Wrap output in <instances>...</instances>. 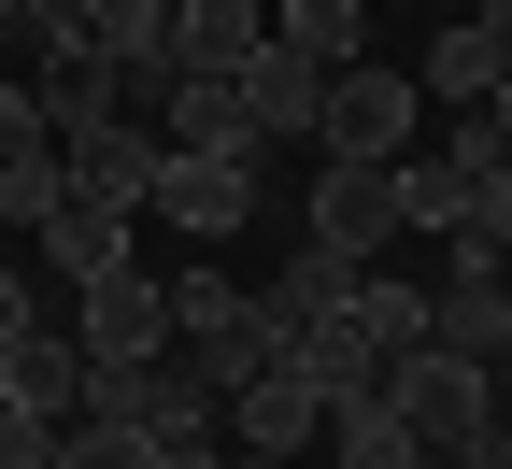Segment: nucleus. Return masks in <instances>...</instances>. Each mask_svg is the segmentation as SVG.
<instances>
[{"label":"nucleus","mask_w":512,"mask_h":469,"mask_svg":"<svg viewBox=\"0 0 512 469\" xmlns=\"http://www.w3.org/2000/svg\"><path fill=\"white\" fill-rule=\"evenodd\" d=\"M356 299V256H328V242H285V271L256 285V313H285V327H328Z\"/></svg>","instance_id":"obj_18"},{"label":"nucleus","mask_w":512,"mask_h":469,"mask_svg":"<svg viewBox=\"0 0 512 469\" xmlns=\"http://www.w3.org/2000/svg\"><path fill=\"white\" fill-rule=\"evenodd\" d=\"M271 43V0H171V72H242Z\"/></svg>","instance_id":"obj_14"},{"label":"nucleus","mask_w":512,"mask_h":469,"mask_svg":"<svg viewBox=\"0 0 512 469\" xmlns=\"http://www.w3.org/2000/svg\"><path fill=\"white\" fill-rule=\"evenodd\" d=\"M15 15H29V0H0V43H15Z\"/></svg>","instance_id":"obj_28"},{"label":"nucleus","mask_w":512,"mask_h":469,"mask_svg":"<svg viewBox=\"0 0 512 469\" xmlns=\"http://www.w3.org/2000/svg\"><path fill=\"white\" fill-rule=\"evenodd\" d=\"M313 455H328V469H441L384 384H370V398H328V441H313Z\"/></svg>","instance_id":"obj_12"},{"label":"nucleus","mask_w":512,"mask_h":469,"mask_svg":"<svg viewBox=\"0 0 512 469\" xmlns=\"http://www.w3.org/2000/svg\"><path fill=\"white\" fill-rule=\"evenodd\" d=\"M370 15H384V0H370Z\"/></svg>","instance_id":"obj_30"},{"label":"nucleus","mask_w":512,"mask_h":469,"mask_svg":"<svg viewBox=\"0 0 512 469\" xmlns=\"http://www.w3.org/2000/svg\"><path fill=\"white\" fill-rule=\"evenodd\" d=\"M498 72H512V57H498V29H484V15H441V29H427L413 100H427V114H484V86H498Z\"/></svg>","instance_id":"obj_11"},{"label":"nucleus","mask_w":512,"mask_h":469,"mask_svg":"<svg viewBox=\"0 0 512 469\" xmlns=\"http://www.w3.org/2000/svg\"><path fill=\"white\" fill-rule=\"evenodd\" d=\"M0 413H43V427H72V413H86V356H72V327L0 342Z\"/></svg>","instance_id":"obj_9"},{"label":"nucleus","mask_w":512,"mask_h":469,"mask_svg":"<svg viewBox=\"0 0 512 469\" xmlns=\"http://www.w3.org/2000/svg\"><path fill=\"white\" fill-rule=\"evenodd\" d=\"M242 299H256V285L228 271V256H185V271H171V356H185V342H214Z\"/></svg>","instance_id":"obj_20"},{"label":"nucleus","mask_w":512,"mask_h":469,"mask_svg":"<svg viewBox=\"0 0 512 469\" xmlns=\"http://www.w3.org/2000/svg\"><path fill=\"white\" fill-rule=\"evenodd\" d=\"M384 185H399V242H456V228H470V185H484V171H456L441 143H413V157L384 171Z\"/></svg>","instance_id":"obj_15"},{"label":"nucleus","mask_w":512,"mask_h":469,"mask_svg":"<svg viewBox=\"0 0 512 469\" xmlns=\"http://www.w3.org/2000/svg\"><path fill=\"white\" fill-rule=\"evenodd\" d=\"M29 242H43V271H57V285H100L114 256H143V214H114V199H57Z\"/></svg>","instance_id":"obj_10"},{"label":"nucleus","mask_w":512,"mask_h":469,"mask_svg":"<svg viewBox=\"0 0 512 469\" xmlns=\"http://www.w3.org/2000/svg\"><path fill=\"white\" fill-rule=\"evenodd\" d=\"M413 143H427V100H413V72H384V57H356V72H328V114H313V157L399 171Z\"/></svg>","instance_id":"obj_1"},{"label":"nucleus","mask_w":512,"mask_h":469,"mask_svg":"<svg viewBox=\"0 0 512 469\" xmlns=\"http://www.w3.org/2000/svg\"><path fill=\"white\" fill-rule=\"evenodd\" d=\"M29 143H43V100H29L15 72H0V157H29Z\"/></svg>","instance_id":"obj_25"},{"label":"nucleus","mask_w":512,"mask_h":469,"mask_svg":"<svg viewBox=\"0 0 512 469\" xmlns=\"http://www.w3.org/2000/svg\"><path fill=\"white\" fill-rule=\"evenodd\" d=\"M157 128L143 114H114V128H72V143H57V171H72V199H114V214H143V199H157Z\"/></svg>","instance_id":"obj_8"},{"label":"nucleus","mask_w":512,"mask_h":469,"mask_svg":"<svg viewBox=\"0 0 512 469\" xmlns=\"http://www.w3.org/2000/svg\"><path fill=\"white\" fill-rule=\"evenodd\" d=\"M484 143H498V157H512V72H498V86H484Z\"/></svg>","instance_id":"obj_27"},{"label":"nucleus","mask_w":512,"mask_h":469,"mask_svg":"<svg viewBox=\"0 0 512 469\" xmlns=\"http://www.w3.org/2000/svg\"><path fill=\"white\" fill-rule=\"evenodd\" d=\"M299 242H328V256H356V271H384V242H399V185H384V171H356V157H313Z\"/></svg>","instance_id":"obj_6"},{"label":"nucleus","mask_w":512,"mask_h":469,"mask_svg":"<svg viewBox=\"0 0 512 469\" xmlns=\"http://www.w3.org/2000/svg\"><path fill=\"white\" fill-rule=\"evenodd\" d=\"M29 327H43V299H29V271H15V256H0V342H29Z\"/></svg>","instance_id":"obj_26"},{"label":"nucleus","mask_w":512,"mask_h":469,"mask_svg":"<svg viewBox=\"0 0 512 469\" xmlns=\"http://www.w3.org/2000/svg\"><path fill=\"white\" fill-rule=\"evenodd\" d=\"M271 43L299 72H356L370 57V0H271Z\"/></svg>","instance_id":"obj_17"},{"label":"nucleus","mask_w":512,"mask_h":469,"mask_svg":"<svg viewBox=\"0 0 512 469\" xmlns=\"http://www.w3.org/2000/svg\"><path fill=\"white\" fill-rule=\"evenodd\" d=\"M57 469H143V427H57Z\"/></svg>","instance_id":"obj_23"},{"label":"nucleus","mask_w":512,"mask_h":469,"mask_svg":"<svg viewBox=\"0 0 512 469\" xmlns=\"http://www.w3.org/2000/svg\"><path fill=\"white\" fill-rule=\"evenodd\" d=\"M72 356H86V370L171 356V271H157V256H114L100 285H72Z\"/></svg>","instance_id":"obj_2"},{"label":"nucleus","mask_w":512,"mask_h":469,"mask_svg":"<svg viewBox=\"0 0 512 469\" xmlns=\"http://www.w3.org/2000/svg\"><path fill=\"white\" fill-rule=\"evenodd\" d=\"M0 469H57V427L43 413H0Z\"/></svg>","instance_id":"obj_24"},{"label":"nucleus","mask_w":512,"mask_h":469,"mask_svg":"<svg viewBox=\"0 0 512 469\" xmlns=\"http://www.w3.org/2000/svg\"><path fill=\"white\" fill-rule=\"evenodd\" d=\"M29 100H43V143H72V128H114V114H128V86L100 72V57H72V72H29Z\"/></svg>","instance_id":"obj_19"},{"label":"nucleus","mask_w":512,"mask_h":469,"mask_svg":"<svg viewBox=\"0 0 512 469\" xmlns=\"http://www.w3.org/2000/svg\"><path fill=\"white\" fill-rule=\"evenodd\" d=\"M100 72H114L128 100L171 86V0H100Z\"/></svg>","instance_id":"obj_16"},{"label":"nucleus","mask_w":512,"mask_h":469,"mask_svg":"<svg viewBox=\"0 0 512 469\" xmlns=\"http://www.w3.org/2000/svg\"><path fill=\"white\" fill-rule=\"evenodd\" d=\"M57 199H72V171H57V143H29V157H0V242H29Z\"/></svg>","instance_id":"obj_21"},{"label":"nucleus","mask_w":512,"mask_h":469,"mask_svg":"<svg viewBox=\"0 0 512 469\" xmlns=\"http://www.w3.org/2000/svg\"><path fill=\"white\" fill-rule=\"evenodd\" d=\"M214 413H228V455H242V469H299L313 441H328V398H313V370H299V356H271L256 384H228Z\"/></svg>","instance_id":"obj_4"},{"label":"nucleus","mask_w":512,"mask_h":469,"mask_svg":"<svg viewBox=\"0 0 512 469\" xmlns=\"http://www.w3.org/2000/svg\"><path fill=\"white\" fill-rule=\"evenodd\" d=\"M143 214L185 256H228L256 214H271V171H242V157H157V199H143Z\"/></svg>","instance_id":"obj_3"},{"label":"nucleus","mask_w":512,"mask_h":469,"mask_svg":"<svg viewBox=\"0 0 512 469\" xmlns=\"http://www.w3.org/2000/svg\"><path fill=\"white\" fill-rule=\"evenodd\" d=\"M456 242H470V256H498V271H512V157H498V171L470 185V228H456Z\"/></svg>","instance_id":"obj_22"},{"label":"nucleus","mask_w":512,"mask_h":469,"mask_svg":"<svg viewBox=\"0 0 512 469\" xmlns=\"http://www.w3.org/2000/svg\"><path fill=\"white\" fill-rule=\"evenodd\" d=\"M143 128H157L171 157H242V171H271V143H256V114H242V86H228V72H171Z\"/></svg>","instance_id":"obj_7"},{"label":"nucleus","mask_w":512,"mask_h":469,"mask_svg":"<svg viewBox=\"0 0 512 469\" xmlns=\"http://www.w3.org/2000/svg\"><path fill=\"white\" fill-rule=\"evenodd\" d=\"M427 342L470 356V370H512V271L470 242H441V285H427Z\"/></svg>","instance_id":"obj_5"},{"label":"nucleus","mask_w":512,"mask_h":469,"mask_svg":"<svg viewBox=\"0 0 512 469\" xmlns=\"http://www.w3.org/2000/svg\"><path fill=\"white\" fill-rule=\"evenodd\" d=\"M299 469H328V455H299Z\"/></svg>","instance_id":"obj_29"},{"label":"nucleus","mask_w":512,"mask_h":469,"mask_svg":"<svg viewBox=\"0 0 512 469\" xmlns=\"http://www.w3.org/2000/svg\"><path fill=\"white\" fill-rule=\"evenodd\" d=\"M228 86H242V114H256V143H313V114H328V72H299L285 43H256Z\"/></svg>","instance_id":"obj_13"}]
</instances>
